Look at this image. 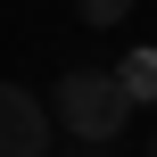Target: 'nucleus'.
Instances as JSON below:
<instances>
[{
    "label": "nucleus",
    "mask_w": 157,
    "mask_h": 157,
    "mask_svg": "<svg viewBox=\"0 0 157 157\" xmlns=\"http://www.w3.org/2000/svg\"><path fill=\"white\" fill-rule=\"evenodd\" d=\"M124 116H132V99H124V83H116V75L75 66V75L58 83V124H66V132H83V141H116V132H124Z\"/></svg>",
    "instance_id": "1"
},
{
    "label": "nucleus",
    "mask_w": 157,
    "mask_h": 157,
    "mask_svg": "<svg viewBox=\"0 0 157 157\" xmlns=\"http://www.w3.org/2000/svg\"><path fill=\"white\" fill-rule=\"evenodd\" d=\"M0 157H50V116L17 83H0Z\"/></svg>",
    "instance_id": "2"
},
{
    "label": "nucleus",
    "mask_w": 157,
    "mask_h": 157,
    "mask_svg": "<svg viewBox=\"0 0 157 157\" xmlns=\"http://www.w3.org/2000/svg\"><path fill=\"white\" fill-rule=\"evenodd\" d=\"M116 83H124V99H132V108H141V99H157V50H124Z\"/></svg>",
    "instance_id": "3"
},
{
    "label": "nucleus",
    "mask_w": 157,
    "mask_h": 157,
    "mask_svg": "<svg viewBox=\"0 0 157 157\" xmlns=\"http://www.w3.org/2000/svg\"><path fill=\"white\" fill-rule=\"evenodd\" d=\"M75 8H83V25H124L132 17V0H75Z\"/></svg>",
    "instance_id": "4"
},
{
    "label": "nucleus",
    "mask_w": 157,
    "mask_h": 157,
    "mask_svg": "<svg viewBox=\"0 0 157 157\" xmlns=\"http://www.w3.org/2000/svg\"><path fill=\"white\" fill-rule=\"evenodd\" d=\"M149 157H157V149H149Z\"/></svg>",
    "instance_id": "5"
}]
</instances>
